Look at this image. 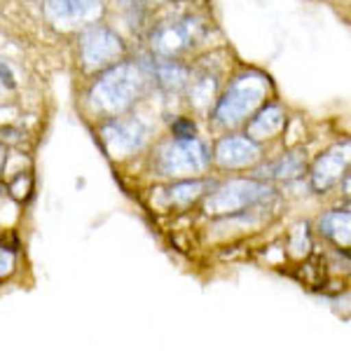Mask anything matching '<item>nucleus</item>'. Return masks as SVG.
<instances>
[{
  "instance_id": "dca6fc26",
  "label": "nucleus",
  "mask_w": 351,
  "mask_h": 351,
  "mask_svg": "<svg viewBox=\"0 0 351 351\" xmlns=\"http://www.w3.org/2000/svg\"><path fill=\"white\" fill-rule=\"evenodd\" d=\"M304 169V162L298 152H288V155L281 157L279 162H274L269 167V176L274 178H295V176Z\"/></svg>"
},
{
  "instance_id": "412c9836",
  "label": "nucleus",
  "mask_w": 351,
  "mask_h": 351,
  "mask_svg": "<svg viewBox=\"0 0 351 351\" xmlns=\"http://www.w3.org/2000/svg\"><path fill=\"white\" fill-rule=\"evenodd\" d=\"M0 82L8 84V87H14V75H12V71H10V66L5 64L3 59H0Z\"/></svg>"
},
{
  "instance_id": "f257e3e1",
  "label": "nucleus",
  "mask_w": 351,
  "mask_h": 351,
  "mask_svg": "<svg viewBox=\"0 0 351 351\" xmlns=\"http://www.w3.org/2000/svg\"><path fill=\"white\" fill-rule=\"evenodd\" d=\"M143 73L136 64L122 61L110 66L92 87V104L108 115H120L143 92Z\"/></svg>"
},
{
  "instance_id": "20e7f679",
  "label": "nucleus",
  "mask_w": 351,
  "mask_h": 351,
  "mask_svg": "<svg viewBox=\"0 0 351 351\" xmlns=\"http://www.w3.org/2000/svg\"><path fill=\"white\" fill-rule=\"evenodd\" d=\"M208 152L197 138H173L157 152V169L164 176H197L206 169Z\"/></svg>"
},
{
  "instance_id": "1a4fd4ad",
  "label": "nucleus",
  "mask_w": 351,
  "mask_h": 351,
  "mask_svg": "<svg viewBox=\"0 0 351 351\" xmlns=\"http://www.w3.org/2000/svg\"><path fill=\"white\" fill-rule=\"evenodd\" d=\"M260 157V148L246 134H232L218 141L216 145V162L225 169H241L253 164Z\"/></svg>"
},
{
  "instance_id": "9b49d317",
  "label": "nucleus",
  "mask_w": 351,
  "mask_h": 351,
  "mask_svg": "<svg viewBox=\"0 0 351 351\" xmlns=\"http://www.w3.org/2000/svg\"><path fill=\"white\" fill-rule=\"evenodd\" d=\"M284 122H286L284 108H281V106H276V104H269V106H265V108L260 110L251 122H248L246 136H248V138H253V141L269 138V136H274L276 132H281Z\"/></svg>"
},
{
  "instance_id": "f8f14e48",
  "label": "nucleus",
  "mask_w": 351,
  "mask_h": 351,
  "mask_svg": "<svg viewBox=\"0 0 351 351\" xmlns=\"http://www.w3.org/2000/svg\"><path fill=\"white\" fill-rule=\"evenodd\" d=\"M319 230L321 234L328 237L332 243L337 246H349V230H351V216L349 211H328L326 216H321L319 220Z\"/></svg>"
},
{
  "instance_id": "2eb2a0df",
  "label": "nucleus",
  "mask_w": 351,
  "mask_h": 351,
  "mask_svg": "<svg viewBox=\"0 0 351 351\" xmlns=\"http://www.w3.org/2000/svg\"><path fill=\"white\" fill-rule=\"evenodd\" d=\"M204 180H185V183H178V185H173L171 190H169V202L171 204H180V206H185V204H190V202H195L197 197L202 195V190H204Z\"/></svg>"
},
{
  "instance_id": "9d476101",
  "label": "nucleus",
  "mask_w": 351,
  "mask_h": 351,
  "mask_svg": "<svg viewBox=\"0 0 351 351\" xmlns=\"http://www.w3.org/2000/svg\"><path fill=\"white\" fill-rule=\"evenodd\" d=\"M47 12L56 21H92L101 14L99 0H47Z\"/></svg>"
},
{
  "instance_id": "4be33fe9",
  "label": "nucleus",
  "mask_w": 351,
  "mask_h": 351,
  "mask_svg": "<svg viewBox=\"0 0 351 351\" xmlns=\"http://www.w3.org/2000/svg\"><path fill=\"white\" fill-rule=\"evenodd\" d=\"M3 160H5V155H3V148H0V169H3Z\"/></svg>"
},
{
  "instance_id": "f03ea898",
  "label": "nucleus",
  "mask_w": 351,
  "mask_h": 351,
  "mask_svg": "<svg viewBox=\"0 0 351 351\" xmlns=\"http://www.w3.org/2000/svg\"><path fill=\"white\" fill-rule=\"evenodd\" d=\"M269 82L258 73H246V75L237 77L230 84V89L223 94V99L218 101L216 108V120L225 127H234L246 120L253 110L263 104V99L267 96Z\"/></svg>"
},
{
  "instance_id": "6ab92c4d",
  "label": "nucleus",
  "mask_w": 351,
  "mask_h": 351,
  "mask_svg": "<svg viewBox=\"0 0 351 351\" xmlns=\"http://www.w3.org/2000/svg\"><path fill=\"white\" fill-rule=\"evenodd\" d=\"M12 269H14V251L0 243V276L12 274Z\"/></svg>"
},
{
  "instance_id": "a211bd4d",
  "label": "nucleus",
  "mask_w": 351,
  "mask_h": 351,
  "mask_svg": "<svg viewBox=\"0 0 351 351\" xmlns=\"http://www.w3.org/2000/svg\"><path fill=\"white\" fill-rule=\"evenodd\" d=\"M31 188H33V178L24 171H21L12 183H10V192H12L16 199H26V197L31 195Z\"/></svg>"
},
{
  "instance_id": "6e6552de",
  "label": "nucleus",
  "mask_w": 351,
  "mask_h": 351,
  "mask_svg": "<svg viewBox=\"0 0 351 351\" xmlns=\"http://www.w3.org/2000/svg\"><path fill=\"white\" fill-rule=\"evenodd\" d=\"M349 164V141L332 145L330 150H326L319 160L311 167V188L316 192H326L342 178V173L347 171Z\"/></svg>"
},
{
  "instance_id": "aec40b11",
  "label": "nucleus",
  "mask_w": 351,
  "mask_h": 351,
  "mask_svg": "<svg viewBox=\"0 0 351 351\" xmlns=\"http://www.w3.org/2000/svg\"><path fill=\"white\" fill-rule=\"evenodd\" d=\"M171 129H173V138H195V124H192L190 120H176L173 124H171Z\"/></svg>"
},
{
  "instance_id": "4468645a",
  "label": "nucleus",
  "mask_w": 351,
  "mask_h": 351,
  "mask_svg": "<svg viewBox=\"0 0 351 351\" xmlns=\"http://www.w3.org/2000/svg\"><path fill=\"white\" fill-rule=\"evenodd\" d=\"M216 89H218V80L213 75H202L197 80L190 82V101L195 108H208L211 101L216 99Z\"/></svg>"
},
{
  "instance_id": "ddd939ff",
  "label": "nucleus",
  "mask_w": 351,
  "mask_h": 351,
  "mask_svg": "<svg viewBox=\"0 0 351 351\" xmlns=\"http://www.w3.org/2000/svg\"><path fill=\"white\" fill-rule=\"evenodd\" d=\"M157 82L169 92H178L188 84V68L176 64V61H162L157 64Z\"/></svg>"
},
{
  "instance_id": "0eeeda50",
  "label": "nucleus",
  "mask_w": 351,
  "mask_h": 351,
  "mask_svg": "<svg viewBox=\"0 0 351 351\" xmlns=\"http://www.w3.org/2000/svg\"><path fill=\"white\" fill-rule=\"evenodd\" d=\"M101 138L112 157H127L145 143L148 129L141 120H112L101 129Z\"/></svg>"
},
{
  "instance_id": "7ed1b4c3",
  "label": "nucleus",
  "mask_w": 351,
  "mask_h": 351,
  "mask_svg": "<svg viewBox=\"0 0 351 351\" xmlns=\"http://www.w3.org/2000/svg\"><path fill=\"white\" fill-rule=\"evenodd\" d=\"M271 188L260 180H230L223 188H218L204 204L206 213L211 216H232L248 206H256L258 202L267 199Z\"/></svg>"
},
{
  "instance_id": "423d86ee",
  "label": "nucleus",
  "mask_w": 351,
  "mask_h": 351,
  "mask_svg": "<svg viewBox=\"0 0 351 351\" xmlns=\"http://www.w3.org/2000/svg\"><path fill=\"white\" fill-rule=\"evenodd\" d=\"M202 38V24L197 19H180V21H164L152 31V49L162 56H176L190 45H197Z\"/></svg>"
},
{
  "instance_id": "39448f33",
  "label": "nucleus",
  "mask_w": 351,
  "mask_h": 351,
  "mask_svg": "<svg viewBox=\"0 0 351 351\" xmlns=\"http://www.w3.org/2000/svg\"><path fill=\"white\" fill-rule=\"evenodd\" d=\"M80 54L87 68H101L115 64L124 54V43L108 26H89L80 36Z\"/></svg>"
},
{
  "instance_id": "f3484780",
  "label": "nucleus",
  "mask_w": 351,
  "mask_h": 351,
  "mask_svg": "<svg viewBox=\"0 0 351 351\" xmlns=\"http://www.w3.org/2000/svg\"><path fill=\"white\" fill-rule=\"evenodd\" d=\"M288 248H291V256L302 258L304 253L309 251V228L307 223H300L291 230V241H288Z\"/></svg>"
}]
</instances>
